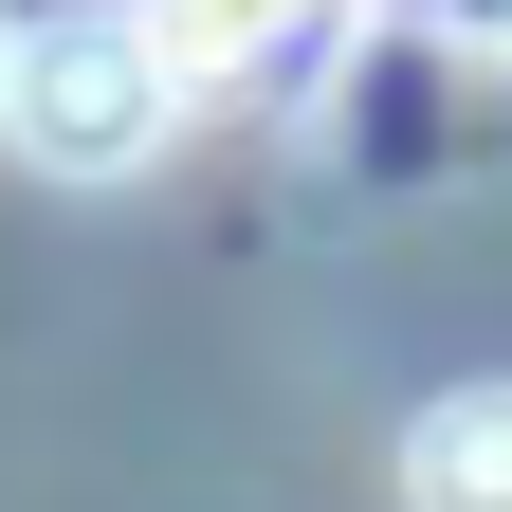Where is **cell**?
Instances as JSON below:
<instances>
[{
	"label": "cell",
	"instance_id": "4",
	"mask_svg": "<svg viewBox=\"0 0 512 512\" xmlns=\"http://www.w3.org/2000/svg\"><path fill=\"white\" fill-rule=\"evenodd\" d=\"M0 74H19V37H0Z\"/></svg>",
	"mask_w": 512,
	"mask_h": 512
},
{
	"label": "cell",
	"instance_id": "2",
	"mask_svg": "<svg viewBox=\"0 0 512 512\" xmlns=\"http://www.w3.org/2000/svg\"><path fill=\"white\" fill-rule=\"evenodd\" d=\"M403 512H512V384H439L403 421Z\"/></svg>",
	"mask_w": 512,
	"mask_h": 512
},
{
	"label": "cell",
	"instance_id": "3",
	"mask_svg": "<svg viewBox=\"0 0 512 512\" xmlns=\"http://www.w3.org/2000/svg\"><path fill=\"white\" fill-rule=\"evenodd\" d=\"M275 19H293V0H128V37H147L165 74H220V55H256Z\"/></svg>",
	"mask_w": 512,
	"mask_h": 512
},
{
	"label": "cell",
	"instance_id": "1",
	"mask_svg": "<svg viewBox=\"0 0 512 512\" xmlns=\"http://www.w3.org/2000/svg\"><path fill=\"white\" fill-rule=\"evenodd\" d=\"M165 55L128 37V19H55V37H19V74H0V128L55 165V183H128L165 147Z\"/></svg>",
	"mask_w": 512,
	"mask_h": 512
}]
</instances>
